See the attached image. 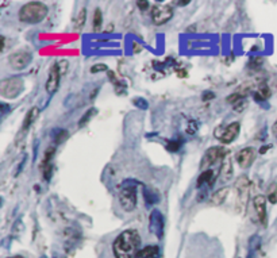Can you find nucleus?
<instances>
[{"mask_svg":"<svg viewBox=\"0 0 277 258\" xmlns=\"http://www.w3.org/2000/svg\"><path fill=\"white\" fill-rule=\"evenodd\" d=\"M138 258H160V249L154 245L145 246L138 254Z\"/></svg>","mask_w":277,"mask_h":258,"instance_id":"obj_16","label":"nucleus"},{"mask_svg":"<svg viewBox=\"0 0 277 258\" xmlns=\"http://www.w3.org/2000/svg\"><path fill=\"white\" fill-rule=\"evenodd\" d=\"M237 192L238 199L242 206H245L246 200H248V192H249V179L246 176H241L237 183Z\"/></svg>","mask_w":277,"mask_h":258,"instance_id":"obj_14","label":"nucleus"},{"mask_svg":"<svg viewBox=\"0 0 277 258\" xmlns=\"http://www.w3.org/2000/svg\"><path fill=\"white\" fill-rule=\"evenodd\" d=\"M226 157V150L221 148V146H214V148H210V149L206 152V154L202 158V162H200V170L202 172H206L208 170V168L214 165L217 161L222 159Z\"/></svg>","mask_w":277,"mask_h":258,"instance_id":"obj_5","label":"nucleus"},{"mask_svg":"<svg viewBox=\"0 0 277 258\" xmlns=\"http://www.w3.org/2000/svg\"><path fill=\"white\" fill-rule=\"evenodd\" d=\"M215 98V95H214V92H211V91H207V92H204L203 94V100L206 102V100H211Z\"/></svg>","mask_w":277,"mask_h":258,"instance_id":"obj_32","label":"nucleus"},{"mask_svg":"<svg viewBox=\"0 0 277 258\" xmlns=\"http://www.w3.org/2000/svg\"><path fill=\"white\" fill-rule=\"evenodd\" d=\"M228 195V188L227 187H224V188H221L218 189L217 192H214V195L211 196V203L215 204V206H221V204L226 200Z\"/></svg>","mask_w":277,"mask_h":258,"instance_id":"obj_17","label":"nucleus"},{"mask_svg":"<svg viewBox=\"0 0 277 258\" xmlns=\"http://www.w3.org/2000/svg\"><path fill=\"white\" fill-rule=\"evenodd\" d=\"M268 199L271 203H276L277 202V184H272L269 188V194H268Z\"/></svg>","mask_w":277,"mask_h":258,"instance_id":"obj_25","label":"nucleus"},{"mask_svg":"<svg viewBox=\"0 0 277 258\" xmlns=\"http://www.w3.org/2000/svg\"><path fill=\"white\" fill-rule=\"evenodd\" d=\"M144 198L148 204H154V203H157V202L160 200L159 194H157V192H154V191H150L149 188H145Z\"/></svg>","mask_w":277,"mask_h":258,"instance_id":"obj_20","label":"nucleus"},{"mask_svg":"<svg viewBox=\"0 0 277 258\" xmlns=\"http://www.w3.org/2000/svg\"><path fill=\"white\" fill-rule=\"evenodd\" d=\"M239 123L238 122H233V123H230L227 127H224L222 130V133L219 135H217L219 138V141L222 142V144H231L234 139L237 138L238 134H239Z\"/></svg>","mask_w":277,"mask_h":258,"instance_id":"obj_10","label":"nucleus"},{"mask_svg":"<svg viewBox=\"0 0 277 258\" xmlns=\"http://www.w3.org/2000/svg\"><path fill=\"white\" fill-rule=\"evenodd\" d=\"M11 258H22V257H11Z\"/></svg>","mask_w":277,"mask_h":258,"instance_id":"obj_36","label":"nucleus"},{"mask_svg":"<svg viewBox=\"0 0 277 258\" xmlns=\"http://www.w3.org/2000/svg\"><path fill=\"white\" fill-rule=\"evenodd\" d=\"M134 104L137 105V107H139V108H141V107H142V108H148V103H146V102H145L144 99H134Z\"/></svg>","mask_w":277,"mask_h":258,"instance_id":"obj_29","label":"nucleus"},{"mask_svg":"<svg viewBox=\"0 0 277 258\" xmlns=\"http://www.w3.org/2000/svg\"><path fill=\"white\" fill-rule=\"evenodd\" d=\"M48 15V7L41 1H30L19 10V20L23 23L35 25L40 23Z\"/></svg>","mask_w":277,"mask_h":258,"instance_id":"obj_2","label":"nucleus"},{"mask_svg":"<svg viewBox=\"0 0 277 258\" xmlns=\"http://www.w3.org/2000/svg\"><path fill=\"white\" fill-rule=\"evenodd\" d=\"M233 177V165H231V159L228 155L223 158L222 170H221V180L222 181H228Z\"/></svg>","mask_w":277,"mask_h":258,"instance_id":"obj_15","label":"nucleus"},{"mask_svg":"<svg viewBox=\"0 0 277 258\" xmlns=\"http://www.w3.org/2000/svg\"><path fill=\"white\" fill-rule=\"evenodd\" d=\"M142 239L137 230H124L116 237L112 245L114 256L116 258H138L142 250Z\"/></svg>","mask_w":277,"mask_h":258,"instance_id":"obj_1","label":"nucleus"},{"mask_svg":"<svg viewBox=\"0 0 277 258\" xmlns=\"http://www.w3.org/2000/svg\"><path fill=\"white\" fill-rule=\"evenodd\" d=\"M137 5H138L141 10H146V8H149L148 1H138V3H137Z\"/></svg>","mask_w":277,"mask_h":258,"instance_id":"obj_33","label":"nucleus"},{"mask_svg":"<svg viewBox=\"0 0 277 258\" xmlns=\"http://www.w3.org/2000/svg\"><path fill=\"white\" fill-rule=\"evenodd\" d=\"M40 116V108L38 107H33V108L29 109V112L26 114L25 120H23V124H22V137H25L26 133L29 131V129L33 126L37 118Z\"/></svg>","mask_w":277,"mask_h":258,"instance_id":"obj_13","label":"nucleus"},{"mask_svg":"<svg viewBox=\"0 0 277 258\" xmlns=\"http://www.w3.org/2000/svg\"><path fill=\"white\" fill-rule=\"evenodd\" d=\"M52 173H53V166H52V165L44 168V179L45 180H48V181H49L50 177H52Z\"/></svg>","mask_w":277,"mask_h":258,"instance_id":"obj_28","label":"nucleus"},{"mask_svg":"<svg viewBox=\"0 0 277 258\" xmlns=\"http://www.w3.org/2000/svg\"><path fill=\"white\" fill-rule=\"evenodd\" d=\"M102 23H103V15H102V11L100 8H96L94 14V31L98 33L102 29Z\"/></svg>","mask_w":277,"mask_h":258,"instance_id":"obj_22","label":"nucleus"},{"mask_svg":"<svg viewBox=\"0 0 277 258\" xmlns=\"http://www.w3.org/2000/svg\"><path fill=\"white\" fill-rule=\"evenodd\" d=\"M243 98H245V95L241 94V92H235V94H233L231 96H228L227 102L228 103H231V104H238L239 102H242Z\"/></svg>","mask_w":277,"mask_h":258,"instance_id":"obj_24","label":"nucleus"},{"mask_svg":"<svg viewBox=\"0 0 277 258\" xmlns=\"http://www.w3.org/2000/svg\"><path fill=\"white\" fill-rule=\"evenodd\" d=\"M119 203L126 212L137 207V183L134 180H124L119 191Z\"/></svg>","mask_w":277,"mask_h":258,"instance_id":"obj_3","label":"nucleus"},{"mask_svg":"<svg viewBox=\"0 0 277 258\" xmlns=\"http://www.w3.org/2000/svg\"><path fill=\"white\" fill-rule=\"evenodd\" d=\"M85 19H87V8L83 7L81 10L79 11V14L76 16V20H74V30L80 31L85 25Z\"/></svg>","mask_w":277,"mask_h":258,"instance_id":"obj_19","label":"nucleus"},{"mask_svg":"<svg viewBox=\"0 0 277 258\" xmlns=\"http://www.w3.org/2000/svg\"><path fill=\"white\" fill-rule=\"evenodd\" d=\"M57 133H58V134L55 135V145L62 144V142H64V141H65V139L68 138V131H65V130H58Z\"/></svg>","mask_w":277,"mask_h":258,"instance_id":"obj_26","label":"nucleus"},{"mask_svg":"<svg viewBox=\"0 0 277 258\" xmlns=\"http://www.w3.org/2000/svg\"><path fill=\"white\" fill-rule=\"evenodd\" d=\"M253 206H254L260 223L265 226L267 224V198L263 195H257L253 200Z\"/></svg>","mask_w":277,"mask_h":258,"instance_id":"obj_11","label":"nucleus"},{"mask_svg":"<svg viewBox=\"0 0 277 258\" xmlns=\"http://www.w3.org/2000/svg\"><path fill=\"white\" fill-rule=\"evenodd\" d=\"M149 230L157 238H163L164 235V216L161 211L153 209L149 216Z\"/></svg>","mask_w":277,"mask_h":258,"instance_id":"obj_7","label":"nucleus"},{"mask_svg":"<svg viewBox=\"0 0 277 258\" xmlns=\"http://www.w3.org/2000/svg\"><path fill=\"white\" fill-rule=\"evenodd\" d=\"M55 146H49V148L46 149L44 155V161H42V169L46 168V166H49V165H52L50 164V161H52V158L55 157Z\"/></svg>","mask_w":277,"mask_h":258,"instance_id":"obj_21","label":"nucleus"},{"mask_svg":"<svg viewBox=\"0 0 277 258\" xmlns=\"http://www.w3.org/2000/svg\"><path fill=\"white\" fill-rule=\"evenodd\" d=\"M273 134L276 135V138H277V120L275 122V124H273Z\"/></svg>","mask_w":277,"mask_h":258,"instance_id":"obj_35","label":"nucleus"},{"mask_svg":"<svg viewBox=\"0 0 277 258\" xmlns=\"http://www.w3.org/2000/svg\"><path fill=\"white\" fill-rule=\"evenodd\" d=\"M61 69H59L58 64H55L52 68H50L49 72V77H48V81H46V92L48 94H55V91L58 90L59 85V77H61Z\"/></svg>","mask_w":277,"mask_h":258,"instance_id":"obj_8","label":"nucleus"},{"mask_svg":"<svg viewBox=\"0 0 277 258\" xmlns=\"http://www.w3.org/2000/svg\"><path fill=\"white\" fill-rule=\"evenodd\" d=\"M256 157V152L253 148H245V149L239 150L237 154V161L241 168H249L253 164Z\"/></svg>","mask_w":277,"mask_h":258,"instance_id":"obj_12","label":"nucleus"},{"mask_svg":"<svg viewBox=\"0 0 277 258\" xmlns=\"http://www.w3.org/2000/svg\"><path fill=\"white\" fill-rule=\"evenodd\" d=\"M31 54L30 53H26V52H18V53H14L8 57V61H10V65L16 70H22L25 69L26 66L31 62Z\"/></svg>","mask_w":277,"mask_h":258,"instance_id":"obj_9","label":"nucleus"},{"mask_svg":"<svg viewBox=\"0 0 277 258\" xmlns=\"http://www.w3.org/2000/svg\"><path fill=\"white\" fill-rule=\"evenodd\" d=\"M173 4H177V5H187V4H189V1H174Z\"/></svg>","mask_w":277,"mask_h":258,"instance_id":"obj_34","label":"nucleus"},{"mask_svg":"<svg viewBox=\"0 0 277 258\" xmlns=\"http://www.w3.org/2000/svg\"><path fill=\"white\" fill-rule=\"evenodd\" d=\"M188 127L189 129H187V133H188V134H195V133H196V130H198V123L191 122Z\"/></svg>","mask_w":277,"mask_h":258,"instance_id":"obj_30","label":"nucleus"},{"mask_svg":"<svg viewBox=\"0 0 277 258\" xmlns=\"http://www.w3.org/2000/svg\"><path fill=\"white\" fill-rule=\"evenodd\" d=\"M23 91V80L19 77H10L1 81L0 92L7 99H15Z\"/></svg>","mask_w":277,"mask_h":258,"instance_id":"obj_4","label":"nucleus"},{"mask_svg":"<svg viewBox=\"0 0 277 258\" xmlns=\"http://www.w3.org/2000/svg\"><path fill=\"white\" fill-rule=\"evenodd\" d=\"M98 112V109L96 108H91V109H88L87 112H85L84 115H83V118L80 119V122H79V126L80 127H83L85 123H88L89 120H91V118H92V115H95Z\"/></svg>","mask_w":277,"mask_h":258,"instance_id":"obj_23","label":"nucleus"},{"mask_svg":"<svg viewBox=\"0 0 277 258\" xmlns=\"http://www.w3.org/2000/svg\"><path fill=\"white\" fill-rule=\"evenodd\" d=\"M109 70V66L104 64H96L91 68V73H100V72H106Z\"/></svg>","mask_w":277,"mask_h":258,"instance_id":"obj_27","label":"nucleus"},{"mask_svg":"<svg viewBox=\"0 0 277 258\" xmlns=\"http://www.w3.org/2000/svg\"><path fill=\"white\" fill-rule=\"evenodd\" d=\"M213 179H214V170L208 169V170H206V172H202V173H200V176H199L196 187H198V188H200V187H202V185H204V184H210V185H213V184H214Z\"/></svg>","mask_w":277,"mask_h":258,"instance_id":"obj_18","label":"nucleus"},{"mask_svg":"<svg viewBox=\"0 0 277 258\" xmlns=\"http://www.w3.org/2000/svg\"><path fill=\"white\" fill-rule=\"evenodd\" d=\"M173 16V7L172 5H156L152 10V20L154 25L161 26L166 23Z\"/></svg>","mask_w":277,"mask_h":258,"instance_id":"obj_6","label":"nucleus"},{"mask_svg":"<svg viewBox=\"0 0 277 258\" xmlns=\"http://www.w3.org/2000/svg\"><path fill=\"white\" fill-rule=\"evenodd\" d=\"M178 148H180V142H170L168 145V150H170V152H177Z\"/></svg>","mask_w":277,"mask_h":258,"instance_id":"obj_31","label":"nucleus"}]
</instances>
